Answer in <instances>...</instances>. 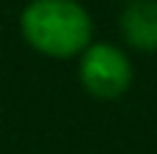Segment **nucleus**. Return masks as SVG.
<instances>
[{"mask_svg": "<svg viewBox=\"0 0 157 154\" xmlns=\"http://www.w3.org/2000/svg\"><path fill=\"white\" fill-rule=\"evenodd\" d=\"M19 33L33 52L66 61L94 41V19L80 0H30L19 14Z\"/></svg>", "mask_w": 157, "mask_h": 154, "instance_id": "obj_1", "label": "nucleus"}, {"mask_svg": "<svg viewBox=\"0 0 157 154\" xmlns=\"http://www.w3.org/2000/svg\"><path fill=\"white\" fill-rule=\"evenodd\" d=\"M77 80L86 94L97 99H119L130 91L135 72L130 55L110 41H91L80 55Z\"/></svg>", "mask_w": 157, "mask_h": 154, "instance_id": "obj_2", "label": "nucleus"}, {"mask_svg": "<svg viewBox=\"0 0 157 154\" xmlns=\"http://www.w3.org/2000/svg\"><path fill=\"white\" fill-rule=\"evenodd\" d=\"M119 33L135 52H157V0H124Z\"/></svg>", "mask_w": 157, "mask_h": 154, "instance_id": "obj_3", "label": "nucleus"}]
</instances>
